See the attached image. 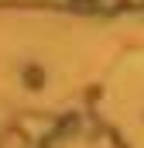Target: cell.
Segmentation results:
<instances>
[{
  "instance_id": "1",
  "label": "cell",
  "mask_w": 144,
  "mask_h": 148,
  "mask_svg": "<svg viewBox=\"0 0 144 148\" xmlns=\"http://www.w3.org/2000/svg\"><path fill=\"white\" fill-rule=\"evenodd\" d=\"M127 3H134V7H141V3H144V0H127Z\"/></svg>"
}]
</instances>
